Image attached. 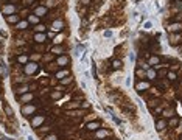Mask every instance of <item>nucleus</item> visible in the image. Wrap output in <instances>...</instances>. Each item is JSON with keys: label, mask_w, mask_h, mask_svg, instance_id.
Listing matches in <instances>:
<instances>
[{"label": "nucleus", "mask_w": 182, "mask_h": 140, "mask_svg": "<svg viewBox=\"0 0 182 140\" xmlns=\"http://www.w3.org/2000/svg\"><path fill=\"white\" fill-rule=\"evenodd\" d=\"M36 111H38V106L34 104V103H28V104H22L20 106V114L23 115V117H31V115H34L36 114Z\"/></svg>", "instance_id": "f257e3e1"}, {"label": "nucleus", "mask_w": 182, "mask_h": 140, "mask_svg": "<svg viewBox=\"0 0 182 140\" xmlns=\"http://www.w3.org/2000/svg\"><path fill=\"white\" fill-rule=\"evenodd\" d=\"M38 70H39V65H38L36 62H27V64L22 67V72H23L27 76H31V75H34Z\"/></svg>", "instance_id": "f03ea898"}, {"label": "nucleus", "mask_w": 182, "mask_h": 140, "mask_svg": "<svg viewBox=\"0 0 182 140\" xmlns=\"http://www.w3.org/2000/svg\"><path fill=\"white\" fill-rule=\"evenodd\" d=\"M149 87H151V83H149V81H146V80H137L136 86H134V89H136L138 93L146 92Z\"/></svg>", "instance_id": "7ed1b4c3"}, {"label": "nucleus", "mask_w": 182, "mask_h": 140, "mask_svg": "<svg viewBox=\"0 0 182 140\" xmlns=\"http://www.w3.org/2000/svg\"><path fill=\"white\" fill-rule=\"evenodd\" d=\"M55 62H56V65H58L59 69H67L69 64H70V58H69L67 54H61V56H58V58L55 59Z\"/></svg>", "instance_id": "20e7f679"}, {"label": "nucleus", "mask_w": 182, "mask_h": 140, "mask_svg": "<svg viewBox=\"0 0 182 140\" xmlns=\"http://www.w3.org/2000/svg\"><path fill=\"white\" fill-rule=\"evenodd\" d=\"M45 115H41V114H34V117L31 118V126L34 128V129H38L39 126H42L44 123H45Z\"/></svg>", "instance_id": "39448f33"}, {"label": "nucleus", "mask_w": 182, "mask_h": 140, "mask_svg": "<svg viewBox=\"0 0 182 140\" xmlns=\"http://www.w3.org/2000/svg\"><path fill=\"white\" fill-rule=\"evenodd\" d=\"M17 100H19L20 106H22V104H28V103L34 101V93H33V92H27V93H23V95H19V96H17Z\"/></svg>", "instance_id": "423d86ee"}, {"label": "nucleus", "mask_w": 182, "mask_h": 140, "mask_svg": "<svg viewBox=\"0 0 182 140\" xmlns=\"http://www.w3.org/2000/svg\"><path fill=\"white\" fill-rule=\"evenodd\" d=\"M0 11H2L5 16H11V14H16L17 6H16V5H13V3H6V5H2Z\"/></svg>", "instance_id": "0eeeda50"}, {"label": "nucleus", "mask_w": 182, "mask_h": 140, "mask_svg": "<svg viewBox=\"0 0 182 140\" xmlns=\"http://www.w3.org/2000/svg\"><path fill=\"white\" fill-rule=\"evenodd\" d=\"M50 27H51V30H53V31H62V30L65 28V22H64V19H61V17H59V19L53 20Z\"/></svg>", "instance_id": "6e6552de"}, {"label": "nucleus", "mask_w": 182, "mask_h": 140, "mask_svg": "<svg viewBox=\"0 0 182 140\" xmlns=\"http://www.w3.org/2000/svg\"><path fill=\"white\" fill-rule=\"evenodd\" d=\"M101 128V122L100 120H92L89 123H86V131L87 132H95Z\"/></svg>", "instance_id": "1a4fd4ad"}, {"label": "nucleus", "mask_w": 182, "mask_h": 140, "mask_svg": "<svg viewBox=\"0 0 182 140\" xmlns=\"http://www.w3.org/2000/svg\"><path fill=\"white\" fill-rule=\"evenodd\" d=\"M181 33H170V36H168V44L173 47L179 45L181 44Z\"/></svg>", "instance_id": "9d476101"}, {"label": "nucleus", "mask_w": 182, "mask_h": 140, "mask_svg": "<svg viewBox=\"0 0 182 140\" xmlns=\"http://www.w3.org/2000/svg\"><path fill=\"white\" fill-rule=\"evenodd\" d=\"M167 128H168L167 118H156V129H157L159 132H164Z\"/></svg>", "instance_id": "9b49d317"}, {"label": "nucleus", "mask_w": 182, "mask_h": 140, "mask_svg": "<svg viewBox=\"0 0 182 140\" xmlns=\"http://www.w3.org/2000/svg\"><path fill=\"white\" fill-rule=\"evenodd\" d=\"M27 92H30L28 84H16V86H14V93H16V96L23 95V93H27Z\"/></svg>", "instance_id": "f8f14e48"}, {"label": "nucleus", "mask_w": 182, "mask_h": 140, "mask_svg": "<svg viewBox=\"0 0 182 140\" xmlns=\"http://www.w3.org/2000/svg\"><path fill=\"white\" fill-rule=\"evenodd\" d=\"M34 16H38V17H47V14H48V9H47L45 5H39V6H36L34 8V13H33Z\"/></svg>", "instance_id": "ddd939ff"}, {"label": "nucleus", "mask_w": 182, "mask_h": 140, "mask_svg": "<svg viewBox=\"0 0 182 140\" xmlns=\"http://www.w3.org/2000/svg\"><path fill=\"white\" fill-rule=\"evenodd\" d=\"M93 136L96 137V140H103V139H106V137L111 136V131H107V129H104V128H100L98 131L93 132Z\"/></svg>", "instance_id": "4468645a"}, {"label": "nucleus", "mask_w": 182, "mask_h": 140, "mask_svg": "<svg viewBox=\"0 0 182 140\" xmlns=\"http://www.w3.org/2000/svg\"><path fill=\"white\" fill-rule=\"evenodd\" d=\"M148 48H149V51H151V53L157 54V53L160 51V44H159V41H154V39H151V41L148 42Z\"/></svg>", "instance_id": "2eb2a0df"}, {"label": "nucleus", "mask_w": 182, "mask_h": 140, "mask_svg": "<svg viewBox=\"0 0 182 140\" xmlns=\"http://www.w3.org/2000/svg\"><path fill=\"white\" fill-rule=\"evenodd\" d=\"M80 106H81V101L70 100V101L64 106V109H65V111H76V109H80Z\"/></svg>", "instance_id": "dca6fc26"}, {"label": "nucleus", "mask_w": 182, "mask_h": 140, "mask_svg": "<svg viewBox=\"0 0 182 140\" xmlns=\"http://www.w3.org/2000/svg\"><path fill=\"white\" fill-rule=\"evenodd\" d=\"M179 125H181V118H179L178 115H173V117L168 120V128H170V129H176V128H179Z\"/></svg>", "instance_id": "f3484780"}, {"label": "nucleus", "mask_w": 182, "mask_h": 140, "mask_svg": "<svg viewBox=\"0 0 182 140\" xmlns=\"http://www.w3.org/2000/svg\"><path fill=\"white\" fill-rule=\"evenodd\" d=\"M168 31L170 33H181L182 31V22H171L168 25Z\"/></svg>", "instance_id": "a211bd4d"}, {"label": "nucleus", "mask_w": 182, "mask_h": 140, "mask_svg": "<svg viewBox=\"0 0 182 140\" xmlns=\"http://www.w3.org/2000/svg\"><path fill=\"white\" fill-rule=\"evenodd\" d=\"M50 53H53L55 56H61V54H65V47L62 45H53L51 47V50H50Z\"/></svg>", "instance_id": "6ab92c4d"}, {"label": "nucleus", "mask_w": 182, "mask_h": 140, "mask_svg": "<svg viewBox=\"0 0 182 140\" xmlns=\"http://www.w3.org/2000/svg\"><path fill=\"white\" fill-rule=\"evenodd\" d=\"M33 41H34V44H44V42H47V34L45 33H34Z\"/></svg>", "instance_id": "aec40b11"}, {"label": "nucleus", "mask_w": 182, "mask_h": 140, "mask_svg": "<svg viewBox=\"0 0 182 140\" xmlns=\"http://www.w3.org/2000/svg\"><path fill=\"white\" fill-rule=\"evenodd\" d=\"M27 62H30V59H28V54H25V53H22V54H16V64H22V65H25Z\"/></svg>", "instance_id": "412c9836"}, {"label": "nucleus", "mask_w": 182, "mask_h": 140, "mask_svg": "<svg viewBox=\"0 0 182 140\" xmlns=\"http://www.w3.org/2000/svg\"><path fill=\"white\" fill-rule=\"evenodd\" d=\"M70 75V70L69 69H59L56 73H55V78L59 81V80H62V78H65V76H69Z\"/></svg>", "instance_id": "4be33fe9"}, {"label": "nucleus", "mask_w": 182, "mask_h": 140, "mask_svg": "<svg viewBox=\"0 0 182 140\" xmlns=\"http://www.w3.org/2000/svg\"><path fill=\"white\" fill-rule=\"evenodd\" d=\"M5 19H6V22H8L9 25H16L22 17H20L19 14H11V16H5Z\"/></svg>", "instance_id": "5701e85b"}, {"label": "nucleus", "mask_w": 182, "mask_h": 140, "mask_svg": "<svg viewBox=\"0 0 182 140\" xmlns=\"http://www.w3.org/2000/svg\"><path fill=\"white\" fill-rule=\"evenodd\" d=\"M28 27H30V23H28V20H19L17 23H16V30H19V31H25V30H28Z\"/></svg>", "instance_id": "b1692460"}, {"label": "nucleus", "mask_w": 182, "mask_h": 140, "mask_svg": "<svg viewBox=\"0 0 182 140\" xmlns=\"http://www.w3.org/2000/svg\"><path fill=\"white\" fill-rule=\"evenodd\" d=\"M58 70H59V67L56 65V62H50V64H47V65H45V72H47V73L55 75Z\"/></svg>", "instance_id": "393cba45"}, {"label": "nucleus", "mask_w": 182, "mask_h": 140, "mask_svg": "<svg viewBox=\"0 0 182 140\" xmlns=\"http://www.w3.org/2000/svg\"><path fill=\"white\" fill-rule=\"evenodd\" d=\"M148 65H149V67H156V65H160V58H159L157 54H153V56H149Z\"/></svg>", "instance_id": "a878e982"}, {"label": "nucleus", "mask_w": 182, "mask_h": 140, "mask_svg": "<svg viewBox=\"0 0 182 140\" xmlns=\"http://www.w3.org/2000/svg\"><path fill=\"white\" fill-rule=\"evenodd\" d=\"M73 83V76L72 75H69V76H65V78H62V80H59V84H61V87H65V86H70Z\"/></svg>", "instance_id": "bb28decb"}, {"label": "nucleus", "mask_w": 182, "mask_h": 140, "mask_svg": "<svg viewBox=\"0 0 182 140\" xmlns=\"http://www.w3.org/2000/svg\"><path fill=\"white\" fill-rule=\"evenodd\" d=\"M134 75H136L137 80H145V78H146V70H143V69L137 67L136 72H134Z\"/></svg>", "instance_id": "cd10ccee"}, {"label": "nucleus", "mask_w": 182, "mask_h": 140, "mask_svg": "<svg viewBox=\"0 0 182 140\" xmlns=\"http://www.w3.org/2000/svg\"><path fill=\"white\" fill-rule=\"evenodd\" d=\"M28 59H30L31 62H36V64H38V62L42 59V54H41V53H30V54H28Z\"/></svg>", "instance_id": "c85d7f7f"}, {"label": "nucleus", "mask_w": 182, "mask_h": 140, "mask_svg": "<svg viewBox=\"0 0 182 140\" xmlns=\"http://www.w3.org/2000/svg\"><path fill=\"white\" fill-rule=\"evenodd\" d=\"M111 65H112V67H111L112 70H120V69L123 67V61H122V59H114Z\"/></svg>", "instance_id": "c756f323"}, {"label": "nucleus", "mask_w": 182, "mask_h": 140, "mask_svg": "<svg viewBox=\"0 0 182 140\" xmlns=\"http://www.w3.org/2000/svg\"><path fill=\"white\" fill-rule=\"evenodd\" d=\"M165 78H167L170 83H173V84H174V83H178V75H176L174 72H171V70H168V73H167V76H165Z\"/></svg>", "instance_id": "7c9ffc66"}, {"label": "nucleus", "mask_w": 182, "mask_h": 140, "mask_svg": "<svg viewBox=\"0 0 182 140\" xmlns=\"http://www.w3.org/2000/svg\"><path fill=\"white\" fill-rule=\"evenodd\" d=\"M156 76H157V72H156L154 69H148V70H146V78H148L149 81H154Z\"/></svg>", "instance_id": "2f4dec72"}, {"label": "nucleus", "mask_w": 182, "mask_h": 140, "mask_svg": "<svg viewBox=\"0 0 182 140\" xmlns=\"http://www.w3.org/2000/svg\"><path fill=\"white\" fill-rule=\"evenodd\" d=\"M3 111H5V115H6V117H9V118H13V117H14V111H13V107H11V106L3 104Z\"/></svg>", "instance_id": "473e14b6"}, {"label": "nucleus", "mask_w": 182, "mask_h": 140, "mask_svg": "<svg viewBox=\"0 0 182 140\" xmlns=\"http://www.w3.org/2000/svg\"><path fill=\"white\" fill-rule=\"evenodd\" d=\"M173 115H176V114H174V111L170 109V107L165 109V111H162V118H171Z\"/></svg>", "instance_id": "72a5a7b5"}, {"label": "nucleus", "mask_w": 182, "mask_h": 140, "mask_svg": "<svg viewBox=\"0 0 182 140\" xmlns=\"http://www.w3.org/2000/svg\"><path fill=\"white\" fill-rule=\"evenodd\" d=\"M27 20H28V23H34V25L39 23V17L34 16V14H28V16H27Z\"/></svg>", "instance_id": "f704fd0d"}, {"label": "nucleus", "mask_w": 182, "mask_h": 140, "mask_svg": "<svg viewBox=\"0 0 182 140\" xmlns=\"http://www.w3.org/2000/svg\"><path fill=\"white\" fill-rule=\"evenodd\" d=\"M64 42V34H58V36H55V39H53V45H61Z\"/></svg>", "instance_id": "c9c22d12"}, {"label": "nucleus", "mask_w": 182, "mask_h": 140, "mask_svg": "<svg viewBox=\"0 0 182 140\" xmlns=\"http://www.w3.org/2000/svg\"><path fill=\"white\" fill-rule=\"evenodd\" d=\"M45 28L47 27L44 23H38V25L33 28V31H34V33H45Z\"/></svg>", "instance_id": "e433bc0d"}, {"label": "nucleus", "mask_w": 182, "mask_h": 140, "mask_svg": "<svg viewBox=\"0 0 182 140\" xmlns=\"http://www.w3.org/2000/svg\"><path fill=\"white\" fill-rule=\"evenodd\" d=\"M42 140H59V136H58V134H55V132H48L47 136L42 137Z\"/></svg>", "instance_id": "4c0bfd02"}, {"label": "nucleus", "mask_w": 182, "mask_h": 140, "mask_svg": "<svg viewBox=\"0 0 182 140\" xmlns=\"http://www.w3.org/2000/svg\"><path fill=\"white\" fill-rule=\"evenodd\" d=\"M42 59H44L45 62H48V64H50V62H55V54H53V53H47V54L42 56Z\"/></svg>", "instance_id": "58836bf2"}, {"label": "nucleus", "mask_w": 182, "mask_h": 140, "mask_svg": "<svg viewBox=\"0 0 182 140\" xmlns=\"http://www.w3.org/2000/svg\"><path fill=\"white\" fill-rule=\"evenodd\" d=\"M146 92L149 93L151 96H159V95H160V92H157V89H156V87H149ZM149 95H148V96H149Z\"/></svg>", "instance_id": "ea45409f"}, {"label": "nucleus", "mask_w": 182, "mask_h": 140, "mask_svg": "<svg viewBox=\"0 0 182 140\" xmlns=\"http://www.w3.org/2000/svg\"><path fill=\"white\" fill-rule=\"evenodd\" d=\"M159 103H160V101H159L157 98H154V100H149V101H148V107H149V109H153V107H154V106H157Z\"/></svg>", "instance_id": "a19ab883"}, {"label": "nucleus", "mask_w": 182, "mask_h": 140, "mask_svg": "<svg viewBox=\"0 0 182 140\" xmlns=\"http://www.w3.org/2000/svg\"><path fill=\"white\" fill-rule=\"evenodd\" d=\"M44 50H45V45H44V44H36V45H34V51H36V53H38V51H44Z\"/></svg>", "instance_id": "79ce46f5"}, {"label": "nucleus", "mask_w": 182, "mask_h": 140, "mask_svg": "<svg viewBox=\"0 0 182 140\" xmlns=\"http://www.w3.org/2000/svg\"><path fill=\"white\" fill-rule=\"evenodd\" d=\"M80 109H91V104H89L87 101H81V106H80Z\"/></svg>", "instance_id": "37998d69"}, {"label": "nucleus", "mask_w": 182, "mask_h": 140, "mask_svg": "<svg viewBox=\"0 0 182 140\" xmlns=\"http://www.w3.org/2000/svg\"><path fill=\"white\" fill-rule=\"evenodd\" d=\"M6 72H8L6 67H5V65H0V78H3V76L6 75Z\"/></svg>", "instance_id": "c03bdc74"}, {"label": "nucleus", "mask_w": 182, "mask_h": 140, "mask_svg": "<svg viewBox=\"0 0 182 140\" xmlns=\"http://www.w3.org/2000/svg\"><path fill=\"white\" fill-rule=\"evenodd\" d=\"M80 3H81L83 6H89L92 3V0H80Z\"/></svg>", "instance_id": "a18cd8bd"}, {"label": "nucleus", "mask_w": 182, "mask_h": 140, "mask_svg": "<svg viewBox=\"0 0 182 140\" xmlns=\"http://www.w3.org/2000/svg\"><path fill=\"white\" fill-rule=\"evenodd\" d=\"M28 13H30V9H23V11H22V13H20L19 16H20V17H25V16H27Z\"/></svg>", "instance_id": "49530a36"}, {"label": "nucleus", "mask_w": 182, "mask_h": 140, "mask_svg": "<svg viewBox=\"0 0 182 140\" xmlns=\"http://www.w3.org/2000/svg\"><path fill=\"white\" fill-rule=\"evenodd\" d=\"M111 36H112V31H111V30L104 31V38H111Z\"/></svg>", "instance_id": "de8ad7c7"}, {"label": "nucleus", "mask_w": 182, "mask_h": 140, "mask_svg": "<svg viewBox=\"0 0 182 140\" xmlns=\"http://www.w3.org/2000/svg\"><path fill=\"white\" fill-rule=\"evenodd\" d=\"M92 75H93V78H96V65L93 64V69H92Z\"/></svg>", "instance_id": "09e8293b"}, {"label": "nucleus", "mask_w": 182, "mask_h": 140, "mask_svg": "<svg viewBox=\"0 0 182 140\" xmlns=\"http://www.w3.org/2000/svg\"><path fill=\"white\" fill-rule=\"evenodd\" d=\"M112 118H114V122H115L117 125H122V120H120V118H117L115 115H112Z\"/></svg>", "instance_id": "8fccbe9b"}, {"label": "nucleus", "mask_w": 182, "mask_h": 140, "mask_svg": "<svg viewBox=\"0 0 182 140\" xmlns=\"http://www.w3.org/2000/svg\"><path fill=\"white\" fill-rule=\"evenodd\" d=\"M145 28L149 30V28H151V22H146V23H145Z\"/></svg>", "instance_id": "3c124183"}, {"label": "nucleus", "mask_w": 182, "mask_h": 140, "mask_svg": "<svg viewBox=\"0 0 182 140\" xmlns=\"http://www.w3.org/2000/svg\"><path fill=\"white\" fill-rule=\"evenodd\" d=\"M31 2L33 0H22V3H25V5H31Z\"/></svg>", "instance_id": "603ef678"}, {"label": "nucleus", "mask_w": 182, "mask_h": 140, "mask_svg": "<svg viewBox=\"0 0 182 140\" xmlns=\"http://www.w3.org/2000/svg\"><path fill=\"white\" fill-rule=\"evenodd\" d=\"M0 140H6V139H5V136H3L2 132H0Z\"/></svg>", "instance_id": "864d4df0"}, {"label": "nucleus", "mask_w": 182, "mask_h": 140, "mask_svg": "<svg viewBox=\"0 0 182 140\" xmlns=\"http://www.w3.org/2000/svg\"><path fill=\"white\" fill-rule=\"evenodd\" d=\"M179 140H182V134H181V137H179Z\"/></svg>", "instance_id": "5fc2aeb1"}, {"label": "nucleus", "mask_w": 182, "mask_h": 140, "mask_svg": "<svg viewBox=\"0 0 182 140\" xmlns=\"http://www.w3.org/2000/svg\"><path fill=\"white\" fill-rule=\"evenodd\" d=\"M181 89H182V83H181Z\"/></svg>", "instance_id": "6e6d98bb"}, {"label": "nucleus", "mask_w": 182, "mask_h": 140, "mask_svg": "<svg viewBox=\"0 0 182 140\" xmlns=\"http://www.w3.org/2000/svg\"><path fill=\"white\" fill-rule=\"evenodd\" d=\"M0 118H2V114H0Z\"/></svg>", "instance_id": "4d7b16f0"}, {"label": "nucleus", "mask_w": 182, "mask_h": 140, "mask_svg": "<svg viewBox=\"0 0 182 140\" xmlns=\"http://www.w3.org/2000/svg\"><path fill=\"white\" fill-rule=\"evenodd\" d=\"M2 2H6V0H2Z\"/></svg>", "instance_id": "13d9d810"}]
</instances>
